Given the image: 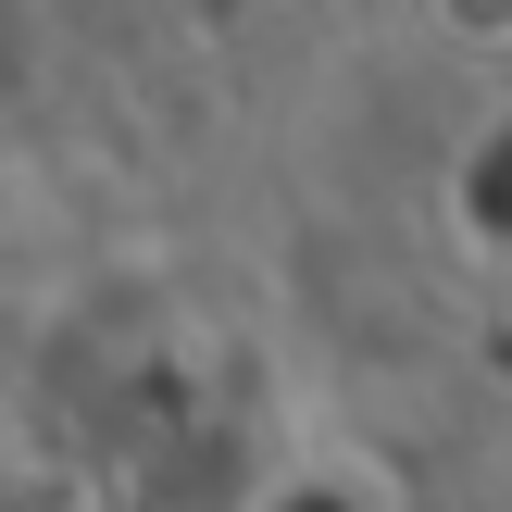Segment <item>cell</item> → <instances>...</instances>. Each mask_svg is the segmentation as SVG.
I'll return each instance as SVG.
<instances>
[{"instance_id": "obj_1", "label": "cell", "mask_w": 512, "mask_h": 512, "mask_svg": "<svg viewBox=\"0 0 512 512\" xmlns=\"http://www.w3.org/2000/svg\"><path fill=\"white\" fill-rule=\"evenodd\" d=\"M425 25L450 50H512V0H425Z\"/></svg>"}]
</instances>
